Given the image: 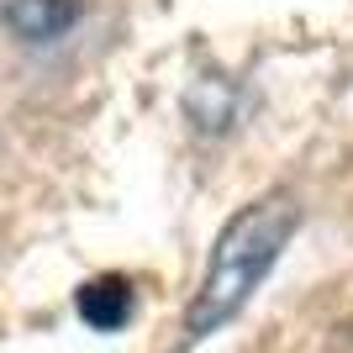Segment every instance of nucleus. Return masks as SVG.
Here are the masks:
<instances>
[{
    "label": "nucleus",
    "mask_w": 353,
    "mask_h": 353,
    "mask_svg": "<svg viewBox=\"0 0 353 353\" xmlns=\"http://www.w3.org/2000/svg\"><path fill=\"white\" fill-rule=\"evenodd\" d=\"M295 227H301V206L285 190L243 206L221 227L216 248H211V264H206V280H201V290L190 301V316H185L190 338H211L216 327H227L248 306V295L264 285V274L274 269V259L285 253Z\"/></svg>",
    "instance_id": "f257e3e1"
},
{
    "label": "nucleus",
    "mask_w": 353,
    "mask_h": 353,
    "mask_svg": "<svg viewBox=\"0 0 353 353\" xmlns=\"http://www.w3.org/2000/svg\"><path fill=\"white\" fill-rule=\"evenodd\" d=\"M79 21V0H0V27L21 43H53Z\"/></svg>",
    "instance_id": "f03ea898"
},
{
    "label": "nucleus",
    "mask_w": 353,
    "mask_h": 353,
    "mask_svg": "<svg viewBox=\"0 0 353 353\" xmlns=\"http://www.w3.org/2000/svg\"><path fill=\"white\" fill-rule=\"evenodd\" d=\"M74 306H79V316H85L90 327H101V332H117V327H127V316H132L137 290H132V280H127V274H101V280L79 285Z\"/></svg>",
    "instance_id": "7ed1b4c3"
}]
</instances>
